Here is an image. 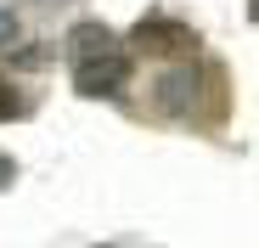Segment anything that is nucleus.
Instances as JSON below:
<instances>
[{"label":"nucleus","mask_w":259,"mask_h":248,"mask_svg":"<svg viewBox=\"0 0 259 248\" xmlns=\"http://www.w3.org/2000/svg\"><path fill=\"white\" fill-rule=\"evenodd\" d=\"M28 107H23V91L12 85V79H0V124H6V118H23Z\"/></svg>","instance_id":"obj_4"},{"label":"nucleus","mask_w":259,"mask_h":248,"mask_svg":"<svg viewBox=\"0 0 259 248\" xmlns=\"http://www.w3.org/2000/svg\"><path fill=\"white\" fill-rule=\"evenodd\" d=\"M12 181H17V163H12V152H0V192H6Z\"/></svg>","instance_id":"obj_6"},{"label":"nucleus","mask_w":259,"mask_h":248,"mask_svg":"<svg viewBox=\"0 0 259 248\" xmlns=\"http://www.w3.org/2000/svg\"><path fill=\"white\" fill-rule=\"evenodd\" d=\"M17 34H23V23H17V12H12V6H0V51H6V46H12Z\"/></svg>","instance_id":"obj_5"},{"label":"nucleus","mask_w":259,"mask_h":248,"mask_svg":"<svg viewBox=\"0 0 259 248\" xmlns=\"http://www.w3.org/2000/svg\"><path fill=\"white\" fill-rule=\"evenodd\" d=\"M124 85H130V57H118V51H96V57H84V62H73V91L79 96H124Z\"/></svg>","instance_id":"obj_1"},{"label":"nucleus","mask_w":259,"mask_h":248,"mask_svg":"<svg viewBox=\"0 0 259 248\" xmlns=\"http://www.w3.org/2000/svg\"><path fill=\"white\" fill-rule=\"evenodd\" d=\"M136 39H141V46H147V39H152V46H197V34L181 28V23H169V17H141L136 23Z\"/></svg>","instance_id":"obj_3"},{"label":"nucleus","mask_w":259,"mask_h":248,"mask_svg":"<svg viewBox=\"0 0 259 248\" xmlns=\"http://www.w3.org/2000/svg\"><path fill=\"white\" fill-rule=\"evenodd\" d=\"M96 51H113V28L107 23H73L68 28V57L84 62V57H96Z\"/></svg>","instance_id":"obj_2"}]
</instances>
